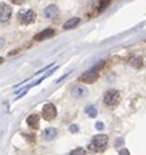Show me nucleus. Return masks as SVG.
<instances>
[{
  "label": "nucleus",
  "instance_id": "1",
  "mask_svg": "<svg viewBox=\"0 0 146 155\" xmlns=\"http://www.w3.org/2000/svg\"><path fill=\"white\" fill-rule=\"evenodd\" d=\"M107 146H108V135L105 134H98L91 139L90 145H88V150L92 153H103Z\"/></svg>",
  "mask_w": 146,
  "mask_h": 155
},
{
  "label": "nucleus",
  "instance_id": "11",
  "mask_svg": "<svg viewBox=\"0 0 146 155\" xmlns=\"http://www.w3.org/2000/svg\"><path fill=\"white\" fill-rule=\"evenodd\" d=\"M26 124H28L29 127L32 129H37L40 126V116L38 114H30L28 118H26Z\"/></svg>",
  "mask_w": 146,
  "mask_h": 155
},
{
  "label": "nucleus",
  "instance_id": "17",
  "mask_svg": "<svg viewBox=\"0 0 146 155\" xmlns=\"http://www.w3.org/2000/svg\"><path fill=\"white\" fill-rule=\"evenodd\" d=\"M101 66H104V61H100L98 64H95L94 67H92V70H95V71H98V70L101 68Z\"/></svg>",
  "mask_w": 146,
  "mask_h": 155
},
{
  "label": "nucleus",
  "instance_id": "6",
  "mask_svg": "<svg viewBox=\"0 0 146 155\" xmlns=\"http://www.w3.org/2000/svg\"><path fill=\"white\" fill-rule=\"evenodd\" d=\"M12 16V8L7 3H0V22H8Z\"/></svg>",
  "mask_w": 146,
  "mask_h": 155
},
{
  "label": "nucleus",
  "instance_id": "18",
  "mask_svg": "<svg viewBox=\"0 0 146 155\" xmlns=\"http://www.w3.org/2000/svg\"><path fill=\"white\" fill-rule=\"evenodd\" d=\"M51 66H53V64H49V66H46V67H44L42 70H40V71H37V72H36V75H38V74H41V72H44V71H46V70H49V68L51 67Z\"/></svg>",
  "mask_w": 146,
  "mask_h": 155
},
{
  "label": "nucleus",
  "instance_id": "5",
  "mask_svg": "<svg viewBox=\"0 0 146 155\" xmlns=\"http://www.w3.org/2000/svg\"><path fill=\"white\" fill-rule=\"evenodd\" d=\"M98 79H99L98 71H95V70H92V68L88 70L87 72H84L79 76V82L86 83V84H92V83H95Z\"/></svg>",
  "mask_w": 146,
  "mask_h": 155
},
{
  "label": "nucleus",
  "instance_id": "4",
  "mask_svg": "<svg viewBox=\"0 0 146 155\" xmlns=\"http://www.w3.org/2000/svg\"><path fill=\"white\" fill-rule=\"evenodd\" d=\"M42 117L46 121H53L57 117V108L54 104H51V103L45 104L44 108H42Z\"/></svg>",
  "mask_w": 146,
  "mask_h": 155
},
{
  "label": "nucleus",
  "instance_id": "22",
  "mask_svg": "<svg viewBox=\"0 0 146 155\" xmlns=\"http://www.w3.org/2000/svg\"><path fill=\"white\" fill-rule=\"evenodd\" d=\"M4 44H5V40L3 37H0V49L3 48V46H4Z\"/></svg>",
  "mask_w": 146,
  "mask_h": 155
},
{
  "label": "nucleus",
  "instance_id": "15",
  "mask_svg": "<svg viewBox=\"0 0 146 155\" xmlns=\"http://www.w3.org/2000/svg\"><path fill=\"white\" fill-rule=\"evenodd\" d=\"M75 154H82V155H84V154H86V150L82 149V147H78V149L72 150L71 153H70V155H75Z\"/></svg>",
  "mask_w": 146,
  "mask_h": 155
},
{
  "label": "nucleus",
  "instance_id": "16",
  "mask_svg": "<svg viewBox=\"0 0 146 155\" xmlns=\"http://www.w3.org/2000/svg\"><path fill=\"white\" fill-rule=\"evenodd\" d=\"M109 2H111V0H103V2L100 3V7H99V11H103L105 7H108L109 5Z\"/></svg>",
  "mask_w": 146,
  "mask_h": 155
},
{
  "label": "nucleus",
  "instance_id": "3",
  "mask_svg": "<svg viewBox=\"0 0 146 155\" xmlns=\"http://www.w3.org/2000/svg\"><path fill=\"white\" fill-rule=\"evenodd\" d=\"M36 17H37V15L33 9H26V11H21V12L18 13L17 20L21 25H29L36 21Z\"/></svg>",
  "mask_w": 146,
  "mask_h": 155
},
{
  "label": "nucleus",
  "instance_id": "7",
  "mask_svg": "<svg viewBox=\"0 0 146 155\" xmlns=\"http://www.w3.org/2000/svg\"><path fill=\"white\" fill-rule=\"evenodd\" d=\"M88 95V91L82 86H74L71 88V96L75 99H82Z\"/></svg>",
  "mask_w": 146,
  "mask_h": 155
},
{
  "label": "nucleus",
  "instance_id": "23",
  "mask_svg": "<svg viewBox=\"0 0 146 155\" xmlns=\"http://www.w3.org/2000/svg\"><path fill=\"white\" fill-rule=\"evenodd\" d=\"M118 154H129V151L126 150V149H122V150H121V151H120V153H118Z\"/></svg>",
  "mask_w": 146,
  "mask_h": 155
},
{
  "label": "nucleus",
  "instance_id": "14",
  "mask_svg": "<svg viewBox=\"0 0 146 155\" xmlns=\"http://www.w3.org/2000/svg\"><path fill=\"white\" fill-rule=\"evenodd\" d=\"M86 113L90 116V117H96L98 116V109L94 105H88L86 107Z\"/></svg>",
  "mask_w": 146,
  "mask_h": 155
},
{
  "label": "nucleus",
  "instance_id": "9",
  "mask_svg": "<svg viewBox=\"0 0 146 155\" xmlns=\"http://www.w3.org/2000/svg\"><path fill=\"white\" fill-rule=\"evenodd\" d=\"M54 34H55L54 29L48 28V29H45V30H42V32H40L37 36H34V40H36V41H44V40H48V38H51Z\"/></svg>",
  "mask_w": 146,
  "mask_h": 155
},
{
  "label": "nucleus",
  "instance_id": "20",
  "mask_svg": "<svg viewBox=\"0 0 146 155\" xmlns=\"http://www.w3.org/2000/svg\"><path fill=\"white\" fill-rule=\"evenodd\" d=\"M78 129H79V127L76 126V125H71V126H70V131H71V133H76V131H78Z\"/></svg>",
  "mask_w": 146,
  "mask_h": 155
},
{
  "label": "nucleus",
  "instance_id": "2",
  "mask_svg": "<svg viewBox=\"0 0 146 155\" xmlns=\"http://www.w3.org/2000/svg\"><path fill=\"white\" fill-rule=\"evenodd\" d=\"M120 100H121V94L117 90H108L103 95V104L109 108H114L116 105H118Z\"/></svg>",
  "mask_w": 146,
  "mask_h": 155
},
{
  "label": "nucleus",
  "instance_id": "12",
  "mask_svg": "<svg viewBox=\"0 0 146 155\" xmlns=\"http://www.w3.org/2000/svg\"><path fill=\"white\" fill-rule=\"evenodd\" d=\"M79 22H80V18H79V17H72V18H70V20H67L66 22H65L63 29H65V30L74 29V28H76V26L79 25Z\"/></svg>",
  "mask_w": 146,
  "mask_h": 155
},
{
  "label": "nucleus",
  "instance_id": "24",
  "mask_svg": "<svg viewBox=\"0 0 146 155\" xmlns=\"http://www.w3.org/2000/svg\"><path fill=\"white\" fill-rule=\"evenodd\" d=\"M0 63H3V58L2 57H0Z\"/></svg>",
  "mask_w": 146,
  "mask_h": 155
},
{
  "label": "nucleus",
  "instance_id": "8",
  "mask_svg": "<svg viewBox=\"0 0 146 155\" xmlns=\"http://www.w3.org/2000/svg\"><path fill=\"white\" fill-rule=\"evenodd\" d=\"M58 13H59V8L57 7L55 4H50V5H48L45 8L44 11V15H45V17H48V18H54L58 16Z\"/></svg>",
  "mask_w": 146,
  "mask_h": 155
},
{
  "label": "nucleus",
  "instance_id": "13",
  "mask_svg": "<svg viewBox=\"0 0 146 155\" xmlns=\"http://www.w3.org/2000/svg\"><path fill=\"white\" fill-rule=\"evenodd\" d=\"M129 64L134 68H141L142 64H144V61H142V57H132L129 59Z\"/></svg>",
  "mask_w": 146,
  "mask_h": 155
},
{
  "label": "nucleus",
  "instance_id": "19",
  "mask_svg": "<svg viewBox=\"0 0 146 155\" xmlns=\"http://www.w3.org/2000/svg\"><path fill=\"white\" fill-rule=\"evenodd\" d=\"M11 2H12L13 4H17V5H20V4H22V3H25L26 0H11Z\"/></svg>",
  "mask_w": 146,
  "mask_h": 155
},
{
  "label": "nucleus",
  "instance_id": "10",
  "mask_svg": "<svg viewBox=\"0 0 146 155\" xmlns=\"http://www.w3.org/2000/svg\"><path fill=\"white\" fill-rule=\"evenodd\" d=\"M57 137V129L55 127H48L42 131V138L45 141H53Z\"/></svg>",
  "mask_w": 146,
  "mask_h": 155
},
{
  "label": "nucleus",
  "instance_id": "21",
  "mask_svg": "<svg viewBox=\"0 0 146 155\" xmlns=\"http://www.w3.org/2000/svg\"><path fill=\"white\" fill-rule=\"evenodd\" d=\"M96 129H104V125H103L101 122H96Z\"/></svg>",
  "mask_w": 146,
  "mask_h": 155
}]
</instances>
